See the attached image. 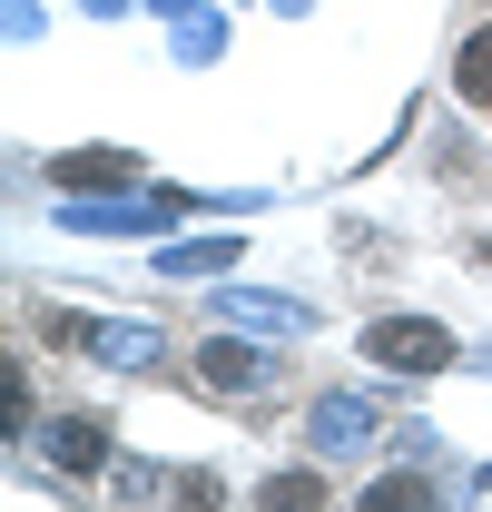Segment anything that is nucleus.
<instances>
[{"mask_svg": "<svg viewBox=\"0 0 492 512\" xmlns=\"http://www.w3.org/2000/svg\"><path fill=\"white\" fill-rule=\"evenodd\" d=\"M365 355L394 365V375H443L453 365V335L433 316H384V325H365Z\"/></svg>", "mask_w": 492, "mask_h": 512, "instance_id": "obj_1", "label": "nucleus"}, {"mask_svg": "<svg viewBox=\"0 0 492 512\" xmlns=\"http://www.w3.org/2000/svg\"><path fill=\"white\" fill-rule=\"evenodd\" d=\"M453 99L463 109H492V20L463 30V50H453Z\"/></svg>", "mask_w": 492, "mask_h": 512, "instance_id": "obj_2", "label": "nucleus"}, {"mask_svg": "<svg viewBox=\"0 0 492 512\" xmlns=\"http://www.w3.org/2000/svg\"><path fill=\"white\" fill-rule=\"evenodd\" d=\"M50 463H60V473H99V463H109V434H99L89 414H69V424H50Z\"/></svg>", "mask_w": 492, "mask_h": 512, "instance_id": "obj_3", "label": "nucleus"}, {"mask_svg": "<svg viewBox=\"0 0 492 512\" xmlns=\"http://www.w3.org/2000/svg\"><path fill=\"white\" fill-rule=\"evenodd\" d=\"M256 503H266V512H315V503H325V483H315V473H276Z\"/></svg>", "mask_w": 492, "mask_h": 512, "instance_id": "obj_4", "label": "nucleus"}, {"mask_svg": "<svg viewBox=\"0 0 492 512\" xmlns=\"http://www.w3.org/2000/svg\"><path fill=\"white\" fill-rule=\"evenodd\" d=\"M424 503H433V483H414V473H384L365 493V512H424Z\"/></svg>", "mask_w": 492, "mask_h": 512, "instance_id": "obj_5", "label": "nucleus"}, {"mask_svg": "<svg viewBox=\"0 0 492 512\" xmlns=\"http://www.w3.org/2000/svg\"><path fill=\"white\" fill-rule=\"evenodd\" d=\"M197 375H207V384H246L256 365H246V345H227V335H217V345L197 355Z\"/></svg>", "mask_w": 492, "mask_h": 512, "instance_id": "obj_6", "label": "nucleus"}, {"mask_svg": "<svg viewBox=\"0 0 492 512\" xmlns=\"http://www.w3.org/2000/svg\"><path fill=\"white\" fill-rule=\"evenodd\" d=\"M0 424H10V434H20V424H30V375H20V355H10V365H0Z\"/></svg>", "mask_w": 492, "mask_h": 512, "instance_id": "obj_7", "label": "nucleus"}, {"mask_svg": "<svg viewBox=\"0 0 492 512\" xmlns=\"http://www.w3.org/2000/svg\"><path fill=\"white\" fill-rule=\"evenodd\" d=\"M128 158H109V148H89V158H60V178H79V188H109Z\"/></svg>", "mask_w": 492, "mask_h": 512, "instance_id": "obj_8", "label": "nucleus"}]
</instances>
